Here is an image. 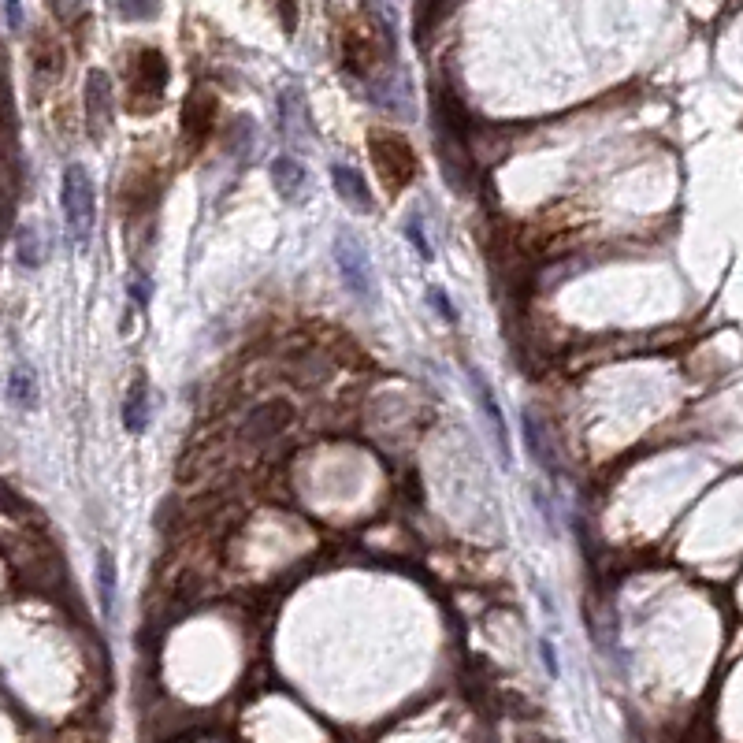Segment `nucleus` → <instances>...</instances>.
<instances>
[{
  "label": "nucleus",
  "mask_w": 743,
  "mask_h": 743,
  "mask_svg": "<svg viewBox=\"0 0 743 743\" xmlns=\"http://www.w3.org/2000/svg\"><path fill=\"white\" fill-rule=\"evenodd\" d=\"M524 431H528V446H532L535 461H539V465H547V469H550L554 461H550V454H547V439H543V428H539V420H535L532 413L524 417Z\"/></svg>",
  "instance_id": "obj_12"
},
{
  "label": "nucleus",
  "mask_w": 743,
  "mask_h": 743,
  "mask_svg": "<svg viewBox=\"0 0 743 743\" xmlns=\"http://www.w3.org/2000/svg\"><path fill=\"white\" fill-rule=\"evenodd\" d=\"M472 391H476V398H480L483 417H487V424H491V431H495V443H498V450H502V457L513 461V454H509V428H506V417H502V405L495 402V394H491V387H487V379H483L480 372H472Z\"/></svg>",
  "instance_id": "obj_7"
},
{
  "label": "nucleus",
  "mask_w": 743,
  "mask_h": 743,
  "mask_svg": "<svg viewBox=\"0 0 743 743\" xmlns=\"http://www.w3.org/2000/svg\"><path fill=\"white\" fill-rule=\"evenodd\" d=\"M123 424H127V431H145V424H149V387L145 383H134L131 394H127V402H123Z\"/></svg>",
  "instance_id": "obj_10"
},
{
  "label": "nucleus",
  "mask_w": 743,
  "mask_h": 743,
  "mask_svg": "<svg viewBox=\"0 0 743 743\" xmlns=\"http://www.w3.org/2000/svg\"><path fill=\"white\" fill-rule=\"evenodd\" d=\"M82 101H86L90 131L101 134L105 131V123L112 119V86H108L105 71H90V75H86V93H82Z\"/></svg>",
  "instance_id": "obj_4"
},
{
  "label": "nucleus",
  "mask_w": 743,
  "mask_h": 743,
  "mask_svg": "<svg viewBox=\"0 0 743 743\" xmlns=\"http://www.w3.org/2000/svg\"><path fill=\"white\" fill-rule=\"evenodd\" d=\"M331 186H335V194H339L350 209L372 212V190H368L365 175H357V171L346 168V164H335V168H331Z\"/></svg>",
  "instance_id": "obj_6"
},
{
  "label": "nucleus",
  "mask_w": 743,
  "mask_h": 743,
  "mask_svg": "<svg viewBox=\"0 0 743 743\" xmlns=\"http://www.w3.org/2000/svg\"><path fill=\"white\" fill-rule=\"evenodd\" d=\"M372 160H376L379 171L391 175L394 190L402 183H409L413 171H417V157H413L409 145H405L402 138H394V134H376V138H372Z\"/></svg>",
  "instance_id": "obj_3"
},
{
  "label": "nucleus",
  "mask_w": 743,
  "mask_h": 743,
  "mask_svg": "<svg viewBox=\"0 0 743 743\" xmlns=\"http://www.w3.org/2000/svg\"><path fill=\"white\" fill-rule=\"evenodd\" d=\"M431 305L439 309V313H446L450 320H457V313H454V305H450V298H446L443 290H431Z\"/></svg>",
  "instance_id": "obj_14"
},
{
  "label": "nucleus",
  "mask_w": 743,
  "mask_h": 743,
  "mask_svg": "<svg viewBox=\"0 0 743 743\" xmlns=\"http://www.w3.org/2000/svg\"><path fill=\"white\" fill-rule=\"evenodd\" d=\"M60 201H64V220L71 242L86 246L93 238V223H97V190H93L90 171L82 168V164H67Z\"/></svg>",
  "instance_id": "obj_1"
},
{
  "label": "nucleus",
  "mask_w": 743,
  "mask_h": 743,
  "mask_svg": "<svg viewBox=\"0 0 743 743\" xmlns=\"http://www.w3.org/2000/svg\"><path fill=\"white\" fill-rule=\"evenodd\" d=\"M409 242L420 249V257H424V261H431V249H428V242H424V231H420V223H409Z\"/></svg>",
  "instance_id": "obj_13"
},
{
  "label": "nucleus",
  "mask_w": 743,
  "mask_h": 743,
  "mask_svg": "<svg viewBox=\"0 0 743 743\" xmlns=\"http://www.w3.org/2000/svg\"><path fill=\"white\" fill-rule=\"evenodd\" d=\"M8 391H12V402L23 405V409H38V376H34V368L30 365H15L12 368V383H8Z\"/></svg>",
  "instance_id": "obj_9"
},
{
  "label": "nucleus",
  "mask_w": 743,
  "mask_h": 743,
  "mask_svg": "<svg viewBox=\"0 0 743 743\" xmlns=\"http://www.w3.org/2000/svg\"><path fill=\"white\" fill-rule=\"evenodd\" d=\"M543 662H547L550 673H558V662H554V647H550V639H543Z\"/></svg>",
  "instance_id": "obj_15"
},
{
  "label": "nucleus",
  "mask_w": 743,
  "mask_h": 743,
  "mask_svg": "<svg viewBox=\"0 0 743 743\" xmlns=\"http://www.w3.org/2000/svg\"><path fill=\"white\" fill-rule=\"evenodd\" d=\"M19 261L27 264V268H38L41 264V238H38V227H23L19 231Z\"/></svg>",
  "instance_id": "obj_11"
},
{
  "label": "nucleus",
  "mask_w": 743,
  "mask_h": 743,
  "mask_svg": "<svg viewBox=\"0 0 743 743\" xmlns=\"http://www.w3.org/2000/svg\"><path fill=\"white\" fill-rule=\"evenodd\" d=\"M335 264H339L342 283H346V290H350L353 298L372 305V264H368V249L361 246V238L342 231L335 238Z\"/></svg>",
  "instance_id": "obj_2"
},
{
  "label": "nucleus",
  "mask_w": 743,
  "mask_h": 743,
  "mask_svg": "<svg viewBox=\"0 0 743 743\" xmlns=\"http://www.w3.org/2000/svg\"><path fill=\"white\" fill-rule=\"evenodd\" d=\"M119 12L123 15H157V8H131V4H123Z\"/></svg>",
  "instance_id": "obj_16"
},
{
  "label": "nucleus",
  "mask_w": 743,
  "mask_h": 743,
  "mask_svg": "<svg viewBox=\"0 0 743 743\" xmlns=\"http://www.w3.org/2000/svg\"><path fill=\"white\" fill-rule=\"evenodd\" d=\"M97 599L105 617H116V561L108 550H97Z\"/></svg>",
  "instance_id": "obj_8"
},
{
  "label": "nucleus",
  "mask_w": 743,
  "mask_h": 743,
  "mask_svg": "<svg viewBox=\"0 0 743 743\" xmlns=\"http://www.w3.org/2000/svg\"><path fill=\"white\" fill-rule=\"evenodd\" d=\"M272 183L275 190H279V197L283 201H305V194H309V171H305V164H301L298 157H279L272 164Z\"/></svg>",
  "instance_id": "obj_5"
}]
</instances>
